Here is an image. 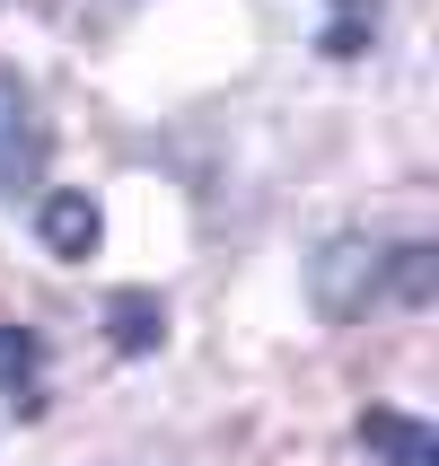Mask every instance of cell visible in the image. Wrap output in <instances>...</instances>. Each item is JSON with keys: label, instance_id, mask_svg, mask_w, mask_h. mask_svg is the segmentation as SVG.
Instances as JSON below:
<instances>
[{"label": "cell", "instance_id": "cell-4", "mask_svg": "<svg viewBox=\"0 0 439 466\" xmlns=\"http://www.w3.org/2000/svg\"><path fill=\"white\" fill-rule=\"evenodd\" d=\"M0 405L9 414L45 405V335L35 326H0Z\"/></svg>", "mask_w": 439, "mask_h": 466}, {"label": "cell", "instance_id": "cell-7", "mask_svg": "<svg viewBox=\"0 0 439 466\" xmlns=\"http://www.w3.org/2000/svg\"><path fill=\"white\" fill-rule=\"evenodd\" d=\"M369 35H378V0H334V18H325L316 45L334 53V62H352V53H369Z\"/></svg>", "mask_w": 439, "mask_h": 466}, {"label": "cell", "instance_id": "cell-5", "mask_svg": "<svg viewBox=\"0 0 439 466\" xmlns=\"http://www.w3.org/2000/svg\"><path fill=\"white\" fill-rule=\"evenodd\" d=\"M105 343H115L124 361L158 352V343H167V299H158V290H115V299H105Z\"/></svg>", "mask_w": 439, "mask_h": 466}, {"label": "cell", "instance_id": "cell-8", "mask_svg": "<svg viewBox=\"0 0 439 466\" xmlns=\"http://www.w3.org/2000/svg\"><path fill=\"white\" fill-rule=\"evenodd\" d=\"M431 247H422V238H404V247H395V256H387V290H395V299H414V309H422V299H431Z\"/></svg>", "mask_w": 439, "mask_h": 466}, {"label": "cell", "instance_id": "cell-3", "mask_svg": "<svg viewBox=\"0 0 439 466\" xmlns=\"http://www.w3.org/2000/svg\"><path fill=\"white\" fill-rule=\"evenodd\" d=\"M35 229H45V256L88 264V256H97V238H105V220H97L88 194H45V203H35Z\"/></svg>", "mask_w": 439, "mask_h": 466}, {"label": "cell", "instance_id": "cell-2", "mask_svg": "<svg viewBox=\"0 0 439 466\" xmlns=\"http://www.w3.org/2000/svg\"><path fill=\"white\" fill-rule=\"evenodd\" d=\"M387 256H395L387 238H334V247L316 256V273H308V282H316V309L334 317V326H343V317H361L369 299L387 290Z\"/></svg>", "mask_w": 439, "mask_h": 466}, {"label": "cell", "instance_id": "cell-1", "mask_svg": "<svg viewBox=\"0 0 439 466\" xmlns=\"http://www.w3.org/2000/svg\"><path fill=\"white\" fill-rule=\"evenodd\" d=\"M45 158H53V132H45V115H35V88H26L18 71H0V194H9V203L35 194V185H45Z\"/></svg>", "mask_w": 439, "mask_h": 466}, {"label": "cell", "instance_id": "cell-6", "mask_svg": "<svg viewBox=\"0 0 439 466\" xmlns=\"http://www.w3.org/2000/svg\"><path fill=\"white\" fill-rule=\"evenodd\" d=\"M361 449H378L387 466H439V431L414 414H395V405H369L361 414Z\"/></svg>", "mask_w": 439, "mask_h": 466}]
</instances>
